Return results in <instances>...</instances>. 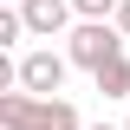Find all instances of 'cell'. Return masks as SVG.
Masks as SVG:
<instances>
[{"label":"cell","mask_w":130,"mask_h":130,"mask_svg":"<svg viewBox=\"0 0 130 130\" xmlns=\"http://www.w3.org/2000/svg\"><path fill=\"white\" fill-rule=\"evenodd\" d=\"M7 7H20V0H7Z\"/></svg>","instance_id":"obj_9"},{"label":"cell","mask_w":130,"mask_h":130,"mask_svg":"<svg viewBox=\"0 0 130 130\" xmlns=\"http://www.w3.org/2000/svg\"><path fill=\"white\" fill-rule=\"evenodd\" d=\"M65 72H72V59L39 46V52L20 59V91H32V98H59V91H65Z\"/></svg>","instance_id":"obj_3"},{"label":"cell","mask_w":130,"mask_h":130,"mask_svg":"<svg viewBox=\"0 0 130 130\" xmlns=\"http://www.w3.org/2000/svg\"><path fill=\"white\" fill-rule=\"evenodd\" d=\"M91 85H98L104 98H130V59H111L104 72H91Z\"/></svg>","instance_id":"obj_5"},{"label":"cell","mask_w":130,"mask_h":130,"mask_svg":"<svg viewBox=\"0 0 130 130\" xmlns=\"http://www.w3.org/2000/svg\"><path fill=\"white\" fill-rule=\"evenodd\" d=\"M65 59L85 65V72H104L111 59H124V32H117V20H78V26L65 32Z\"/></svg>","instance_id":"obj_2"},{"label":"cell","mask_w":130,"mask_h":130,"mask_svg":"<svg viewBox=\"0 0 130 130\" xmlns=\"http://www.w3.org/2000/svg\"><path fill=\"white\" fill-rule=\"evenodd\" d=\"M117 7H124V0H72L78 20H117Z\"/></svg>","instance_id":"obj_6"},{"label":"cell","mask_w":130,"mask_h":130,"mask_svg":"<svg viewBox=\"0 0 130 130\" xmlns=\"http://www.w3.org/2000/svg\"><path fill=\"white\" fill-rule=\"evenodd\" d=\"M124 130H130V117H124Z\"/></svg>","instance_id":"obj_10"},{"label":"cell","mask_w":130,"mask_h":130,"mask_svg":"<svg viewBox=\"0 0 130 130\" xmlns=\"http://www.w3.org/2000/svg\"><path fill=\"white\" fill-rule=\"evenodd\" d=\"M0 130H85L72 98H32V91H0Z\"/></svg>","instance_id":"obj_1"},{"label":"cell","mask_w":130,"mask_h":130,"mask_svg":"<svg viewBox=\"0 0 130 130\" xmlns=\"http://www.w3.org/2000/svg\"><path fill=\"white\" fill-rule=\"evenodd\" d=\"M91 130H124V124H91Z\"/></svg>","instance_id":"obj_8"},{"label":"cell","mask_w":130,"mask_h":130,"mask_svg":"<svg viewBox=\"0 0 130 130\" xmlns=\"http://www.w3.org/2000/svg\"><path fill=\"white\" fill-rule=\"evenodd\" d=\"M117 32H124V39H130V0H124V7H117Z\"/></svg>","instance_id":"obj_7"},{"label":"cell","mask_w":130,"mask_h":130,"mask_svg":"<svg viewBox=\"0 0 130 130\" xmlns=\"http://www.w3.org/2000/svg\"><path fill=\"white\" fill-rule=\"evenodd\" d=\"M20 13H26V32H32V39H59L65 20H72V0H20Z\"/></svg>","instance_id":"obj_4"}]
</instances>
